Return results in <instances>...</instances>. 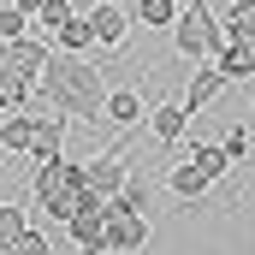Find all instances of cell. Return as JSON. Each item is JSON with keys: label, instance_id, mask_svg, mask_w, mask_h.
Masks as SVG:
<instances>
[{"label": "cell", "instance_id": "1", "mask_svg": "<svg viewBox=\"0 0 255 255\" xmlns=\"http://www.w3.org/2000/svg\"><path fill=\"white\" fill-rule=\"evenodd\" d=\"M101 101H107V71L95 54H48L42 77H36V95L30 107H54L65 119H101Z\"/></svg>", "mask_w": 255, "mask_h": 255}, {"label": "cell", "instance_id": "2", "mask_svg": "<svg viewBox=\"0 0 255 255\" xmlns=\"http://www.w3.org/2000/svg\"><path fill=\"white\" fill-rule=\"evenodd\" d=\"M214 48H226V24L208 0H178V18H172V54L178 60H214Z\"/></svg>", "mask_w": 255, "mask_h": 255}, {"label": "cell", "instance_id": "3", "mask_svg": "<svg viewBox=\"0 0 255 255\" xmlns=\"http://www.w3.org/2000/svg\"><path fill=\"white\" fill-rule=\"evenodd\" d=\"M77 184H83V160H71V154L36 160V172H30V208H42V202H71Z\"/></svg>", "mask_w": 255, "mask_h": 255}, {"label": "cell", "instance_id": "4", "mask_svg": "<svg viewBox=\"0 0 255 255\" xmlns=\"http://www.w3.org/2000/svg\"><path fill=\"white\" fill-rule=\"evenodd\" d=\"M30 113V160H54V154H65V113H54V107H24Z\"/></svg>", "mask_w": 255, "mask_h": 255}, {"label": "cell", "instance_id": "5", "mask_svg": "<svg viewBox=\"0 0 255 255\" xmlns=\"http://www.w3.org/2000/svg\"><path fill=\"white\" fill-rule=\"evenodd\" d=\"M101 244H107V255H142V244H148V220H142V214H119V208H107Z\"/></svg>", "mask_w": 255, "mask_h": 255}, {"label": "cell", "instance_id": "6", "mask_svg": "<svg viewBox=\"0 0 255 255\" xmlns=\"http://www.w3.org/2000/svg\"><path fill=\"white\" fill-rule=\"evenodd\" d=\"M83 18H89L95 48H125V36H130V6H119V0H95Z\"/></svg>", "mask_w": 255, "mask_h": 255}, {"label": "cell", "instance_id": "7", "mask_svg": "<svg viewBox=\"0 0 255 255\" xmlns=\"http://www.w3.org/2000/svg\"><path fill=\"white\" fill-rule=\"evenodd\" d=\"M142 125H148V136H154L160 148H178L184 130H190V113H184V101L172 95V101H154V107L142 113Z\"/></svg>", "mask_w": 255, "mask_h": 255}, {"label": "cell", "instance_id": "8", "mask_svg": "<svg viewBox=\"0 0 255 255\" xmlns=\"http://www.w3.org/2000/svg\"><path fill=\"white\" fill-rule=\"evenodd\" d=\"M48 54H54V42H48V36H18V42H6V48H0V65H12L18 77H30V83H36V77H42V65H48Z\"/></svg>", "mask_w": 255, "mask_h": 255}, {"label": "cell", "instance_id": "9", "mask_svg": "<svg viewBox=\"0 0 255 255\" xmlns=\"http://www.w3.org/2000/svg\"><path fill=\"white\" fill-rule=\"evenodd\" d=\"M220 89H226V77L214 71V60H202V65H190V83H184V95H178V101H184V113L196 119V113H202Z\"/></svg>", "mask_w": 255, "mask_h": 255}, {"label": "cell", "instance_id": "10", "mask_svg": "<svg viewBox=\"0 0 255 255\" xmlns=\"http://www.w3.org/2000/svg\"><path fill=\"white\" fill-rule=\"evenodd\" d=\"M142 113H148V101L136 95V89H107V101H101V119L119 130H136L142 125Z\"/></svg>", "mask_w": 255, "mask_h": 255}, {"label": "cell", "instance_id": "11", "mask_svg": "<svg viewBox=\"0 0 255 255\" xmlns=\"http://www.w3.org/2000/svg\"><path fill=\"white\" fill-rule=\"evenodd\" d=\"M101 226H107V202H95V208H71V220H65V232H71L77 250H107V244H101Z\"/></svg>", "mask_w": 255, "mask_h": 255}, {"label": "cell", "instance_id": "12", "mask_svg": "<svg viewBox=\"0 0 255 255\" xmlns=\"http://www.w3.org/2000/svg\"><path fill=\"white\" fill-rule=\"evenodd\" d=\"M166 190H172L178 202H184V208H190V202H202V196L214 190V178H208V172H202L196 160H178V166L166 172Z\"/></svg>", "mask_w": 255, "mask_h": 255}, {"label": "cell", "instance_id": "13", "mask_svg": "<svg viewBox=\"0 0 255 255\" xmlns=\"http://www.w3.org/2000/svg\"><path fill=\"white\" fill-rule=\"evenodd\" d=\"M48 42H54V54H95V36H89V18L83 12H71Z\"/></svg>", "mask_w": 255, "mask_h": 255}, {"label": "cell", "instance_id": "14", "mask_svg": "<svg viewBox=\"0 0 255 255\" xmlns=\"http://www.w3.org/2000/svg\"><path fill=\"white\" fill-rule=\"evenodd\" d=\"M107 208H119V214H142V208H148V178H142V172H125V184L107 196Z\"/></svg>", "mask_w": 255, "mask_h": 255}, {"label": "cell", "instance_id": "15", "mask_svg": "<svg viewBox=\"0 0 255 255\" xmlns=\"http://www.w3.org/2000/svg\"><path fill=\"white\" fill-rule=\"evenodd\" d=\"M214 71H220L226 83H244V77H255V71H250V54H244V42H226V48H214Z\"/></svg>", "mask_w": 255, "mask_h": 255}, {"label": "cell", "instance_id": "16", "mask_svg": "<svg viewBox=\"0 0 255 255\" xmlns=\"http://www.w3.org/2000/svg\"><path fill=\"white\" fill-rule=\"evenodd\" d=\"M172 18H178V0H136V12H130V24H142V30H172Z\"/></svg>", "mask_w": 255, "mask_h": 255}, {"label": "cell", "instance_id": "17", "mask_svg": "<svg viewBox=\"0 0 255 255\" xmlns=\"http://www.w3.org/2000/svg\"><path fill=\"white\" fill-rule=\"evenodd\" d=\"M0 148L30 154V113H0Z\"/></svg>", "mask_w": 255, "mask_h": 255}, {"label": "cell", "instance_id": "18", "mask_svg": "<svg viewBox=\"0 0 255 255\" xmlns=\"http://www.w3.org/2000/svg\"><path fill=\"white\" fill-rule=\"evenodd\" d=\"M220 24H226V42H255V0H232Z\"/></svg>", "mask_w": 255, "mask_h": 255}, {"label": "cell", "instance_id": "19", "mask_svg": "<svg viewBox=\"0 0 255 255\" xmlns=\"http://www.w3.org/2000/svg\"><path fill=\"white\" fill-rule=\"evenodd\" d=\"M18 232H30V208L24 202H0V244H12Z\"/></svg>", "mask_w": 255, "mask_h": 255}, {"label": "cell", "instance_id": "20", "mask_svg": "<svg viewBox=\"0 0 255 255\" xmlns=\"http://www.w3.org/2000/svg\"><path fill=\"white\" fill-rule=\"evenodd\" d=\"M71 12H77V6H71V0H42V12H36V18H30V24H36V30H42V36H54V30H60L65 18H71Z\"/></svg>", "mask_w": 255, "mask_h": 255}, {"label": "cell", "instance_id": "21", "mask_svg": "<svg viewBox=\"0 0 255 255\" xmlns=\"http://www.w3.org/2000/svg\"><path fill=\"white\" fill-rule=\"evenodd\" d=\"M18 36H30V18L18 6H0V42H18Z\"/></svg>", "mask_w": 255, "mask_h": 255}, {"label": "cell", "instance_id": "22", "mask_svg": "<svg viewBox=\"0 0 255 255\" xmlns=\"http://www.w3.org/2000/svg\"><path fill=\"white\" fill-rule=\"evenodd\" d=\"M220 154H226V160H244V154H250V130H244V125L226 130V136H220Z\"/></svg>", "mask_w": 255, "mask_h": 255}, {"label": "cell", "instance_id": "23", "mask_svg": "<svg viewBox=\"0 0 255 255\" xmlns=\"http://www.w3.org/2000/svg\"><path fill=\"white\" fill-rule=\"evenodd\" d=\"M12 6H18L24 18H36V12H42V0H12Z\"/></svg>", "mask_w": 255, "mask_h": 255}, {"label": "cell", "instance_id": "24", "mask_svg": "<svg viewBox=\"0 0 255 255\" xmlns=\"http://www.w3.org/2000/svg\"><path fill=\"white\" fill-rule=\"evenodd\" d=\"M244 54H250V71H255V42H244Z\"/></svg>", "mask_w": 255, "mask_h": 255}, {"label": "cell", "instance_id": "25", "mask_svg": "<svg viewBox=\"0 0 255 255\" xmlns=\"http://www.w3.org/2000/svg\"><path fill=\"white\" fill-rule=\"evenodd\" d=\"M77 255H107V250H77Z\"/></svg>", "mask_w": 255, "mask_h": 255}, {"label": "cell", "instance_id": "26", "mask_svg": "<svg viewBox=\"0 0 255 255\" xmlns=\"http://www.w3.org/2000/svg\"><path fill=\"white\" fill-rule=\"evenodd\" d=\"M250 113H255V107H250Z\"/></svg>", "mask_w": 255, "mask_h": 255}]
</instances>
